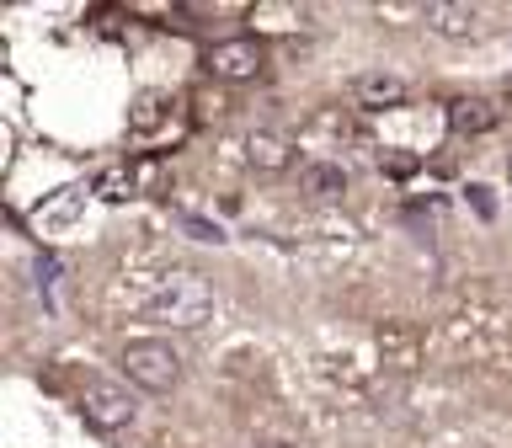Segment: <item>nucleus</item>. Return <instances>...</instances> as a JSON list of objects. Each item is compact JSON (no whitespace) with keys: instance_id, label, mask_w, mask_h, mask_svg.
Masks as SVG:
<instances>
[{"instance_id":"obj_9","label":"nucleus","mask_w":512,"mask_h":448,"mask_svg":"<svg viewBox=\"0 0 512 448\" xmlns=\"http://www.w3.org/2000/svg\"><path fill=\"white\" fill-rule=\"evenodd\" d=\"M299 192L315 203H331L347 192V171L336 166V160H310V166H299Z\"/></svg>"},{"instance_id":"obj_7","label":"nucleus","mask_w":512,"mask_h":448,"mask_svg":"<svg viewBox=\"0 0 512 448\" xmlns=\"http://www.w3.org/2000/svg\"><path fill=\"white\" fill-rule=\"evenodd\" d=\"M496 123H502V107H496L491 96H454V102H448V128H454L459 139H480V134H491Z\"/></svg>"},{"instance_id":"obj_16","label":"nucleus","mask_w":512,"mask_h":448,"mask_svg":"<svg viewBox=\"0 0 512 448\" xmlns=\"http://www.w3.org/2000/svg\"><path fill=\"white\" fill-rule=\"evenodd\" d=\"M502 96H507V102H512V75H507V80H502Z\"/></svg>"},{"instance_id":"obj_15","label":"nucleus","mask_w":512,"mask_h":448,"mask_svg":"<svg viewBox=\"0 0 512 448\" xmlns=\"http://www.w3.org/2000/svg\"><path fill=\"white\" fill-rule=\"evenodd\" d=\"M470 203H475V214H480V219H491V214H496V203H491V192H486V187H470Z\"/></svg>"},{"instance_id":"obj_6","label":"nucleus","mask_w":512,"mask_h":448,"mask_svg":"<svg viewBox=\"0 0 512 448\" xmlns=\"http://www.w3.org/2000/svg\"><path fill=\"white\" fill-rule=\"evenodd\" d=\"M422 27L438 38H475L480 32V6H459V0H427Z\"/></svg>"},{"instance_id":"obj_14","label":"nucleus","mask_w":512,"mask_h":448,"mask_svg":"<svg viewBox=\"0 0 512 448\" xmlns=\"http://www.w3.org/2000/svg\"><path fill=\"white\" fill-rule=\"evenodd\" d=\"M416 166H422L416 155H390V160H384V171H390V176H411Z\"/></svg>"},{"instance_id":"obj_5","label":"nucleus","mask_w":512,"mask_h":448,"mask_svg":"<svg viewBox=\"0 0 512 448\" xmlns=\"http://www.w3.org/2000/svg\"><path fill=\"white\" fill-rule=\"evenodd\" d=\"M246 160H251V171L278 176V171L294 166V139H288L283 128H251V139H246Z\"/></svg>"},{"instance_id":"obj_4","label":"nucleus","mask_w":512,"mask_h":448,"mask_svg":"<svg viewBox=\"0 0 512 448\" xmlns=\"http://www.w3.org/2000/svg\"><path fill=\"white\" fill-rule=\"evenodd\" d=\"M203 70L214 80H256L267 70V59H262V43L251 32H240V38H219L203 48Z\"/></svg>"},{"instance_id":"obj_2","label":"nucleus","mask_w":512,"mask_h":448,"mask_svg":"<svg viewBox=\"0 0 512 448\" xmlns=\"http://www.w3.org/2000/svg\"><path fill=\"white\" fill-rule=\"evenodd\" d=\"M118 363H123V374L150 395H166V390H176V379H182V358L171 352V342H155V336L128 342Z\"/></svg>"},{"instance_id":"obj_3","label":"nucleus","mask_w":512,"mask_h":448,"mask_svg":"<svg viewBox=\"0 0 512 448\" xmlns=\"http://www.w3.org/2000/svg\"><path fill=\"white\" fill-rule=\"evenodd\" d=\"M80 416H86L96 432H123L139 416V400L128 395L118 379H86L80 384Z\"/></svg>"},{"instance_id":"obj_10","label":"nucleus","mask_w":512,"mask_h":448,"mask_svg":"<svg viewBox=\"0 0 512 448\" xmlns=\"http://www.w3.org/2000/svg\"><path fill=\"white\" fill-rule=\"evenodd\" d=\"M171 224L182 230L187 240H203V246H224V230L214 219H203V214H192V208H171Z\"/></svg>"},{"instance_id":"obj_11","label":"nucleus","mask_w":512,"mask_h":448,"mask_svg":"<svg viewBox=\"0 0 512 448\" xmlns=\"http://www.w3.org/2000/svg\"><path fill=\"white\" fill-rule=\"evenodd\" d=\"M160 112H166V96H160V91H139L134 112H128V128H134V134H150V128L160 123Z\"/></svg>"},{"instance_id":"obj_8","label":"nucleus","mask_w":512,"mask_h":448,"mask_svg":"<svg viewBox=\"0 0 512 448\" xmlns=\"http://www.w3.org/2000/svg\"><path fill=\"white\" fill-rule=\"evenodd\" d=\"M352 96H358V107L379 112V107H400L411 96V86L400 75H390V70H363L358 80H352Z\"/></svg>"},{"instance_id":"obj_18","label":"nucleus","mask_w":512,"mask_h":448,"mask_svg":"<svg viewBox=\"0 0 512 448\" xmlns=\"http://www.w3.org/2000/svg\"><path fill=\"white\" fill-rule=\"evenodd\" d=\"M507 182H512V155H507Z\"/></svg>"},{"instance_id":"obj_13","label":"nucleus","mask_w":512,"mask_h":448,"mask_svg":"<svg viewBox=\"0 0 512 448\" xmlns=\"http://www.w3.org/2000/svg\"><path fill=\"white\" fill-rule=\"evenodd\" d=\"M54 283H59V256H38V288H43V299H54Z\"/></svg>"},{"instance_id":"obj_17","label":"nucleus","mask_w":512,"mask_h":448,"mask_svg":"<svg viewBox=\"0 0 512 448\" xmlns=\"http://www.w3.org/2000/svg\"><path fill=\"white\" fill-rule=\"evenodd\" d=\"M262 448H294V443H262Z\"/></svg>"},{"instance_id":"obj_1","label":"nucleus","mask_w":512,"mask_h":448,"mask_svg":"<svg viewBox=\"0 0 512 448\" xmlns=\"http://www.w3.org/2000/svg\"><path fill=\"white\" fill-rule=\"evenodd\" d=\"M144 315L160 320V326H176V331H198L219 315V294L203 272L176 267V272H160L155 288L144 294Z\"/></svg>"},{"instance_id":"obj_12","label":"nucleus","mask_w":512,"mask_h":448,"mask_svg":"<svg viewBox=\"0 0 512 448\" xmlns=\"http://www.w3.org/2000/svg\"><path fill=\"white\" fill-rule=\"evenodd\" d=\"M96 192H102L107 203H118V198L134 192V176H128V171H102V176H96Z\"/></svg>"}]
</instances>
